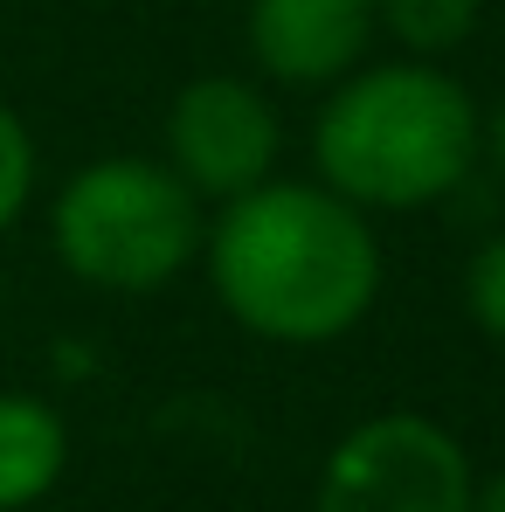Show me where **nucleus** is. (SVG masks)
<instances>
[{"instance_id": "nucleus-11", "label": "nucleus", "mask_w": 505, "mask_h": 512, "mask_svg": "<svg viewBox=\"0 0 505 512\" xmlns=\"http://www.w3.org/2000/svg\"><path fill=\"white\" fill-rule=\"evenodd\" d=\"M485 160L505 173V97L492 104V111H485Z\"/></svg>"}, {"instance_id": "nucleus-9", "label": "nucleus", "mask_w": 505, "mask_h": 512, "mask_svg": "<svg viewBox=\"0 0 505 512\" xmlns=\"http://www.w3.org/2000/svg\"><path fill=\"white\" fill-rule=\"evenodd\" d=\"M35 173H42L35 132L21 125L14 104H0V236L21 222V208H28V194H35Z\"/></svg>"}, {"instance_id": "nucleus-10", "label": "nucleus", "mask_w": 505, "mask_h": 512, "mask_svg": "<svg viewBox=\"0 0 505 512\" xmlns=\"http://www.w3.org/2000/svg\"><path fill=\"white\" fill-rule=\"evenodd\" d=\"M464 312H471V326L485 340L505 346V229L485 236L471 250V263H464Z\"/></svg>"}, {"instance_id": "nucleus-1", "label": "nucleus", "mask_w": 505, "mask_h": 512, "mask_svg": "<svg viewBox=\"0 0 505 512\" xmlns=\"http://www.w3.org/2000/svg\"><path fill=\"white\" fill-rule=\"evenodd\" d=\"M201 263L215 305L277 346L346 340L381 298V236L326 180H263L215 201Z\"/></svg>"}, {"instance_id": "nucleus-6", "label": "nucleus", "mask_w": 505, "mask_h": 512, "mask_svg": "<svg viewBox=\"0 0 505 512\" xmlns=\"http://www.w3.org/2000/svg\"><path fill=\"white\" fill-rule=\"evenodd\" d=\"M250 56L270 84L333 90L346 70L367 63V42L381 35L374 0H250Z\"/></svg>"}, {"instance_id": "nucleus-5", "label": "nucleus", "mask_w": 505, "mask_h": 512, "mask_svg": "<svg viewBox=\"0 0 505 512\" xmlns=\"http://www.w3.org/2000/svg\"><path fill=\"white\" fill-rule=\"evenodd\" d=\"M284 160V118L250 77H194L167 104V167L201 201H236Z\"/></svg>"}, {"instance_id": "nucleus-13", "label": "nucleus", "mask_w": 505, "mask_h": 512, "mask_svg": "<svg viewBox=\"0 0 505 512\" xmlns=\"http://www.w3.org/2000/svg\"><path fill=\"white\" fill-rule=\"evenodd\" d=\"M0 326H7V298H0Z\"/></svg>"}, {"instance_id": "nucleus-8", "label": "nucleus", "mask_w": 505, "mask_h": 512, "mask_svg": "<svg viewBox=\"0 0 505 512\" xmlns=\"http://www.w3.org/2000/svg\"><path fill=\"white\" fill-rule=\"evenodd\" d=\"M485 0H374L381 35L402 42V56H450L478 35Z\"/></svg>"}, {"instance_id": "nucleus-7", "label": "nucleus", "mask_w": 505, "mask_h": 512, "mask_svg": "<svg viewBox=\"0 0 505 512\" xmlns=\"http://www.w3.org/2000/svg\"><path fill=\"white\" fill-rule=\"evenodd\" d=\"M70 471V423L42 395H0V512L42 506Z\"/></svg>"}, {"instance_id": "nucleus-4", "label": "nucleus", "mask_w": 505, "mask_h": 512, "mask_svg": "<svg viewBox=\"0 0 505 512\" xmlns=\"http://www.w3.org/2000/svg\"><path fill=\"white\" fill-rule=\"evenodd\" d=\"M478 471L436 416L388 409L346 429L319 471L312 512H471Z\"/></svg>"}, {"instance_id": "nucleus-3", "label": "nucleus", "mask_w": 505, "mask_h": 512, "mask_svg": "<svg viewBox=\"0 0 505 512\" xmlns=\"http://www.w3.org/2000/svg\"><path fill=\"white\" fill-rule=\"evenodd\" d=\"M208 215L201 194L146 153H104L77 167L49 201V250L56 263L118 298H153L201 256Z\"/></svg>"}, {"instance_id": "nucleus-2", "label": "nucleus", "mask_w": 505, "mask_h": 512, "mask_svg": "<svg viewBox=\"0 0 505 512\" xmlns=\"http://www.w3.org/2000/svg\"><path fill=\"white\" fill-rule=\"evenodd\" d=\"M485 153L478 97L429 56L360 63L312 118V167L367 215L436 208Z\"/></svg>"}, {"instance_id": "nucleus-12", "label": "nucleus", "mask_w": 505, "mask_h": 512, "mask_svg": "<svg viewBox=\"0 0 505 512\" xmlns=\"http://www.w3.org/2000/svg\"><path fill=\"white\" fill-rule=\"evenodd\" d=\"M471 512H505V471L478 478V492H471Z\"/></svg>"}]
</instances>
